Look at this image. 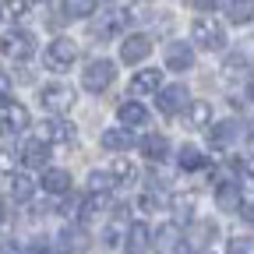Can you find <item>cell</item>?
<instances>
[{
	"instance_id": "6da1fadb",
	"label": "cell",
	"mask_w": 254,
	"mask_h": 254,
	"mask_svg": "<svg viewBox=\"0 0 254 254\" xmlns=\"http://www.w3.org/2000/svg\"><path fill=\"white\" fill-rule=\"evenodd\" d=\"M113 81H117V64H113V60L95 57V60L85 64V71H81V85H85V92L99 95V92H106Z\"/></svg>"
},
{
	"instance_id": "7a4b0ae2",
	"label": "cell",
	"mask_w": 254,
	"mask_h": 254,
	"mask_svg": "<svg viewBox=\"0 0 254 254\" xmlns=\"http://www.w3.org/2000/svg\"><path fill=\"white\" fill-rule=\"evenodd\" d=\"M74 60H78V46H74V39H67V36H57V39L43 50V64H46V71H53V74L71 71Z\"/></svg>"
},
{
	"instance_id": "3957f363",
	"label": "cell",
	"mask_w": 254,
	"mask_h": 254,
	"mask_svg": "<svg viewBox=\"0 0 254 254\" xmlns=\"http://www.w3.org/2000/svg\"><path fill=\"white\" fill-rule=\"evenodd\" d=\"M74 88L67 85V81H50V85H43L39 88V103H43V110L46 113H53V117H64L71 106H74Z\"/></svg>"
},
{
	"instance_id": "277c9868",
	"label": "cell",
	"mask_w": 254,
	"mask_h": 254,
	"mask_svg": "<svg viewBox=\"0 0 254 254\" xmlns=\"http://www.w3.org/2000/svg\"><path fill=\"white\" fill-rule=\"evenodd\" d=\"M190 39H194V46H201V50L215 53V50L226 46V32H222V25H219L215 18L201 14V18L190 21Z\"/></svg>"
},
{
	"instance_id": "5b68a950",
	"label": "cell",
	"mask_w": 254,
	"mask_h": 254,
	"mask_svg": "<svg viewBox=\"0 0 254 254\" xmlns=\"http://www.w3.org/2000/svg\"><path fill=\"white\" fill-rule=\"evenodd\" d=\"M32 53H36V36L25 28H11L0 36V57L7 60H28Z\"/></svg>"
},
{
	"instance_id": "8992f818",
	"label": "cell",
	"mask_w": 254,
	"mask_h": 254,
	"mask_svg": "<svg viewBox=\"0 0 254 254\" xmlns=\"http://www.w3.org/2000/svg\"><path fill=\"white\" fill-rule=\"evenodd\" d=\"M36 138L46 141V145H71L78 138V127L71 120H64V117H50L36 127Z\"/></svg>"
},
{
	"instance_id": "52a82bcc",
	"label": "cell",
	"mask_w": 254,
	"mask_h": 254,
	"mask_svg": "<svg viewBox=\"0 0 254 254\" xmlns=\"http://www.w3.org/2000/svg\"><path fill=\"white\" fill-rule=\"evenodd\" d=\"M155 106H159V113H163V117L184 113V110L190 106V92H187V85H163V88L155 92Z\"/></svg>"
},
{
	"instance_id": "ba28073f",
	"label": "cell",
	"mask_w": 254,
	"mask_h": 254,
	"mask_svg": "<svg viewBox=\"0 0 254 254\" xmlns=\"http://www.w3.org/2000/svg\"><path fill=\"white\" fill-rule=\"evenodd\" d=\"M28 110L14 99H7L4 106H0V134H21L25 127H28Z\"/></svg>"
},
{
	"instance_id": "9c48e42d",
	"label": "cell",
	"mask_w": 254,
	"mask_h": 254,
	"mask_svg": "<svg viewBox=\"0 0 254 254\" xmlns=\"http://www.w3.org/2000/svg\"><path fill=\"white\" fill-rule=\"evenodd\" d=\"M148 53H152V39L145 36V32H131L124 43H120V60L124 64H141V60H148Z\"/></svg>"
},
{
	"instance_id": "30bf717a",
	"label": "cell",
	"mask_w": 254,
	"mask_h": 254,
	"mask_svg": "<svg viewBox=\"0 0 254 254\" xmlns=\"http://www.w3.org/2000/svg\"><path fill=\"white\" fill-rule=\"evenodd\" d=\"M18 159H21L28 170H46V166H50V145L39 141V138H28V141L18 148Z\"/></svg>"
},
{
	"instance_id": "8fae6325",
	"label": "cell",
	"mask_w": 254,
	"mask_h": 254,
	"mask_svg": "<svg viewBox=\"0 0 254 254\" xmlns=\"http://www.w3.org/2000/svg\"><path fill=\"white\" fill-rule=\"evenodd\" d=\"M166 67L170 71H177V74H184V71H190L194 67V50H190V43H170L166 46Z\"/></svg>"
},
{
	"instance_id": "7c38bea8",
	"label": "cell",
	"mask_w": 254,
	"mask_h": 254,
	"mask_svg": "<svg viewBox=\"0 0 254 254\" xmlns=\"http://www.w3.org/2000/svg\"><path fill=\"white\" fill-rule=\"evenodd\" d=\"M159 88H163V71H159V67L134 71V78H131V92L134 95H155Z\"/></svg>"
},
{
	"instance_id": "4fadbf2b",
	"label": "cell",
	"mask_w": 254,
	"mask_h": 254,
	"mask_svg": "<svg viewBox=\"0 0 254 254\" xmlns=\"http://www.w3.org/2000/svg\"><path fill=\"white\" fill-rule=\"evenodd\" d=\"M152 247V230L145 222H134V226H127V237H124V254H148Z\"/></svg>"
},
{
	"instance_id": "5bb4252c",
	"label": "cell",
	"mask_w": 254,
	"mask_h": 254,
	"mask_svg": "<svg viewBox=\"0 0 254 254\" xmlns=\"http://www.w3.org/2000/svg\"><path fill=\"white\" fill-rule=\"evenodd\" d=\"M43 190L53 198H64V194H71V173L67 170H57V166H46L43 173Z\"/></svg>"
},
{
	"instance_id": "9a60e30c",
	"label": "cell",
	"mask_w": 254,
	"mask_h": 254,
	"mask_svg": "<svg viewBox=\"0 0 254 254\" xmlns=\"http://www.w3.org/2000/svg\"><path fill=\"white\" fill-rule=\"evenodd\" d=\"M117 120H120V127H145L148 124V110L138 99H127V103L117 106Z\"/></svg>"
},
{
	"instance_id": "2e32d148",
	"label": "cell",
	"mask_w": 254,
	"mask_h": 254,
	"mask_svg": "<svg viewBox=\"0 0 254 254\" xmlns=\"http://www.w3.org/2000/svg\"><path fill=\"white\" fill-rule=\"evenodd\" d=\"M7 194H11V201H18V205H28L32 194H36V184H32L28 173H11V180H7Z\"/></svg>"
},
{
	"instance_id": "e0dca14e",
	"label": "cell",
	"mask_w": 254,
	"mask_h": 254,
	"mask_svg": "<svg viewBox=\"0 0 254 254\" xmlns=\"http://www.w3.org/2000/svg\"><path fill=\"white\" fill-rule=\"evenodd\" d=\"M240 138V124L237 120H219V124H212V148H230L233 141Z\"/></svg>"
},
{
	"instance_id": "ac0fdd59",
	"label": "cell",
	"mask_w": 254,
	"mask_h": 254,
	"mask_svg": "<svg viewBox=\"0 0 254 254\" xmlns=\"http://www.w3.org/2000/svg\"><path fill=\"white\" fill-rule=\"evenodd\" d=\"M215 205L222 208V212H240V205H244V194H240V187L237 184H215Z\"/></svg>"
},
{
	"instance_id": "d6986e66",
	"label": "cell",
	"mask_w": 254,
	"mask_h": 254,
	"mask_svg": "<svg viewBox=\"0 0 254 254\" xmlns=\"http://www.w3.org/2000/svg\"><path fill=\"white\" fill-rule=\"evenodd\" d=\"M138 148H141V155L148 159V163H163V159L170 155V141H166V134H145Z\"/></svg>"
},
{
	"instance_id": "ffe728a7",
	"label": "cell",
	"mask_w": 254,
	"mask_h": 254,
	"mask_svg": "<svg viewBox=\"0 0 254 254\" xmlns=\"http://www.w3.org/2000/svg\"><path fill=\"white\" fill-rule=\"evenodd\" d=\"M110 177H113V184L117 187H131L134 180H138V166L131 163V159H113V163H110Z\"/></svg>"
},
{
	"instance_id": "44dd1931",
	"label": "cell",
	"mask_w": 254,
	"mask_h": 254,
	"mask_svg": "<svg viewBox=\"0 0 254 254\" xmlns=\"http://www.w3.org/2000/svg\"><path fill=\"white\" fill-rule=\"evenodd\" d=\"M177 163H180V170H184V173H201V170L208 166L198 145H184V148L177 152Z\"/></svg>"
},
{
	"instance_id": "7402d4cb",
	"label": "cell",
	"mask_w": 254,
	"mask_h": 254,
	"mask_svg": "<svg viewBox=\"0 0 254 254\" xmlns=\"http://www.w3.org/2000/svg\"><path fill=\"white\" fill-rule=\"evenodd\" d=\"M127 18H131V14H127V11H110L99 25H95V36H99V39H110V36H117V32L127 25Z\"/></svg>"
},
{
	"instance_id": "603a6c76",
	"label": "cell",
	"mask_w": 254,
	"mask_h": 254,
	"mask_svg": "<svg viewBox=\"0 0 254 254\" xmlns=\"http://www.w3.org/2000/svg\"><path fill=\"white\" fill-rule=\"evenodd\" d=\"M226 18H230L233 25L254 21V0H226Z\"/></svg>"
},
{
	"instance_id": "cb8c5ba5",
	"label": "cell",
	"mask_w": 254,
	"mask_h": 254,
	"mask_svg": "<svg viewBox=\"0 0 254 254\" xmlns=\"http://www.w3.org/2000/svg\"><path fill=\"white\" fill-rule=\"evenodd\" d=\"M187 127H194V131L212 127V103H190L187 106Z\"/></svg>"
},
{
	"instance_id": "d4e9b609",
	"label": "cell",
	"mask_w": 254,
	"mask_h": 254,
	"mask_svg": "<svg viewBox=\"0 0 254 254\" xmlns=\"http://www.w3.org/2000/svg\"><path fill=\"white\" fill-rule=\"evenodd\" d=\"M134 141H131V134H127V127H110V131L103 134V148L106 152H127Z\"/></svg>"
},
{
	"instance_id": "484cf974",
	"label": "cell",
	"mask_w": 254,
	"mask_h": 254,
	"mask_svg": "<svg viewBox=\"0 0 254 254\" xmlns=\"http://www.w3.org/2000/svg\"><path fill=\"white\" fill-rule=\"evenodd\" d=\"M113 187H117V184H113L110 170H92L88 180H85V190H88V194H110Z\"/></svg>"
},
{
	"instance_id": "4316f807",
	"label": "cell",
	"mask_w": 254,
	"mask_h": 254,
	"mask_svg": "<svg viewBox=\"0 0 254 254\" xmlns=\"http://www.w3.org/2000/svg\"><path fill=\"white\" fill-rule=\"evenodd\" d=\"M85 244H88V240H85V233H81V230H74V226H71V230H64V233H60V240H57L60 254H64V251H67V254L85 251Z\"/></svg>"
},
{
	"instance_id": "83f0119b",
	"label": "cell",
	"mask_w": 254,
	"mask_h": 254,
	"mask_svg": "<svg viewBox=\"0 0 254 254\" xmlns=\"http://www.w3.org/2000/svg\"><path fill=\"white\" fill-rule=\"evenodd\" d=\"M99 0H64V14L67 18H92Z\"/></svg>"
},
{
	"instance_id": "f1b7e54d",
	"label": "cell",
	"mask_w": 254,
	"mask_h": 254,
	"mask_svg": "<svg viewBox=\"0 0 254 254\" xmlns=\"http://www.w3.org/2000/svg\"><path fill=\"white\" fill-rule=\"evenodd\" d=\"M173 219L177 222H190V219H194V194H177L173 198Z\"/></svg>"
},
{
	"instance_id": "f546056e",
	"label": "cell",
	"mask_w": 254,
	"mask_h": 254,
	"mask_svg": "<svg viewBox=\"0 0 254 254\" xmlns=\"http://www.w3.org/2000/svg\"><path fill=\"white\" fill-rule=\"evenodd\" d=\"M138 212H145V215L163 212V198H159V190H141V194H138Z\"/></svg>"
},
{
	"instance_id": "4dcf8cb0",
	"label": "cell",
	"mask_w": 254,
	"mask_h": 254,
	"mask_svg": "<svg viewBox=\"0 0 254 254\" xmlns=\"http://www.w3.org/2000/svg\"><path fill=\"white\" fill-rule=\"evenodd\" d=\"M226 254H254V237H230Z\"/></svg>"
},
{
	"instance_id": "1f68e13d",
	"label": "cell",
	"mask_w": 254,
	"mask_h": 254,
	"mask_svg": "<svg viewBox=\"0 0 254 254\" xmlns=\"http://www.w3.org/2000/svg\"><path fill=\"white\" fill-rule=\"evenodd\" d=\"M28 254H60V247H57V240H50V237H36L28 244Z\"/></svg>"
},
{
	"instance_id": "d6a6232c",
	"label": "cell",
	"mask_w": 254,
	"mask_h": 254,
	"mask_svg": "<svg viewBox=\"0 0 254 254\" xmlns=\"http://www.w3.org/2000/svg\"><path fill=\"white\" fill-rule=\"evenodd\" d=\"M28 4H32V0H4V11L11 18H25L28 14Z\"/></svg>"
},
{
	"instance_id": "836d02e7",
	"label": "cell",
	"mask_w": 254,
	"mask_h": 254,
	"mask_svg": "<svg viewBox=\"0 0 254 254\" xmlns=\"http://www.w3.org/2000/svg\"><path fill=\"white\" fill-rule=\"evenodd\" d=\"M184 4L198 7V11H212V7H219V4H222V0H184Z\"/></svg>"
},
{
	"instance_id": "e575fe53",
	"label": "cell",
	"mask_w": 254,
	"mask_h": 254,
	"mask_svg": "<svg viewBox=\"0 0 254 254\" xmlns=\"http://www.w3.org/2000/svg\"><path fill=\"white\" fill-rule=\"evenodd\" d=\"M0 173H14V155L11 152H0Z\"/></svg>"
},
{
	"instance_id": "d590c367",
	"label": "cell",
	"mask_w": 254,
	"mask_h": 254,
	"mask_svg": "<svg viewBox=\"0 0 254 254\" xmlns=\"http://www.w3.org/2000/svg\"><path fill=\"white\" fill-rule=\"evenodd\" d=\"M212 237H215V226H212V222H201V226H198V240H201V244H208Z\"/></svg>"
},
{
	"instance_id": "8d00e7d4",
	"label": "cell",
	"mask_w": 254,
	"mask_h": 254,
	"mask_svg": "<svg viewBox=\"0 0 254 254\" xmlns=\"http://www.w3.org/2000/svg\"><path fill=\"white\" fill-rule=\"evenodd\" d=\"M240 215H244V222H254V201L240 205Z\"/></svg>"
},
{
	"instance_id": "74e56055",
	"label": "cell",
	"mask_w": 254,
	"mask_h": 254,
	"mask_svg": "<svg viewBox=\"0 0 254 254\" xmlns=\"http://www.w3.org/2000/svg\"><path fill=\"white\" fill-rule=\"evenodd\" d=\"M7 88H11V78L4 74V67H0V92H4V95H7Z\"/></svg>"
},
{
	"instance_id": "f35d334b",
	"label": "cell",
	"mask_w": 254,
	"mask_h": 254,
	"mask_svg": "<svg viewBox=\"0 0 254 254\" xmlns=\"http://www.w3.org/2000/svg\"><path fill=\"white\" fill-rule=\"evenodd\" d=\"M247 99H251V103H254V74H251V78H247Z\"/></svg>"
},
{
	"instance_id": "ab89813d",
	"label": "cell",
	"mask_w": 254,
	"mask_h": 254,
	"mask_svg": "<svg viewBox=\"0 0 254 254\" xmlns=\"http://www.w3.org/2000/svg\"><path fill=\"white\" fill-rule=\"evenodd\" d=\"M4 103H7V95H4V92H0V106H4Z\"/></svg>"
},
{
	"instance_id": "60d3db41",
	"label": "cell",
	"mask_w": 254,
	"mask_h": 254,
	"mask_svg": "<svg viewBox=\"0 0 254 254\" xmlns=\"http://www.w3.org/2000/svg\"><path fill=\"white\" fill-rule=\"evenodd\" d=\"M0 219H4V201H0Z\"/></svg>"
},
{
	"instance_id": "b9f144b4",
	"label": "cell",
	"mask_w": 254,
	"mask_h": 254,
	"mask_svg": "<svg viewBox=\"0 0 254 254\" xmlns=\"http://www.w3.org/2000/svg\"><path fill=\"white\" fill-rule=\"evenodd\" d=\"M0 21H4V7H0Z\"/></svg>"
},
{
	"instance_id": "7bdbcfd3",
	"label": "cell",
	"mask_w": 254,
	"mask_h": 254,
	"mask_svg": "<svg viewBox=\"0 0 254 254\" xmlns=\"http://www.w3.org/2000/svg\"><path fill=\"white\" fill-rule=\"evenodd\" d=\"M36 4H46V0H36Z\"/></svg>"
},
{
	"instance_id": "ee69618b",
	"label": "cell",
	"mask_w": 254,
	"mask_h": 254,
	"mask_svg": "<svg viewBox=\"0 0 254 254\" xmlns=\"http://www.w3.org/2000/svg\"><path fill=\"white\" fill-rule=\"evenodd\" d=\"M205 254H208V251H205Z\"/></svg>"
}]
</instances>
